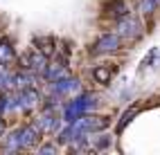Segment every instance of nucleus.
I'll list each match as a JSON object with an SVG mask.
<instances>
[{"mask_svg": "<svg viewBox=\"0 0 160 155\" xmlns=\"http://www.w3.org/2000/svg\"><path fill=\"white\" fill-rule=\"evenodd\" d=\"M92 74H95V79H97L99 83H106V81H108V79L113 77V70H106V68H97V70L92 72Z\"/></svg>", "mask_w": 160, "mask_h": 155, "instance_id": "nucleus-3", "label": "nucleus"}, {"mask_svg": "<svg viewBox=\"0 0 160 155\" xmlns=\"http://www.w3.org/2000/svg\"><path fill=\"white\" fill-rule=\"evenodd\" d=\"M158 2H160V0H142L140 9H142L144 14H149V12H153V9H156V5H158Z\"/></svg>", "mask_w": 160, "mask_h": 155, "instance_id": "nucleus-4", "label": "nucleus"}, {"mask_svg": "<svg viewBox=\"0 0 160 155\" xmlns=\"http://www.w3.org/2000/svg\"><path fill=\"white\" fill-rule=\"evenodd\" d=\"M138 29H140V25H138V20H133V18H126V20L120 23V34L122 36H135Z\"/></svg>", "mask_w": 160, "mask_h": 155, "instance_id": "nucleus-1", "label": "nucleus"}, {"mask_svg": "<svg viewBox=\"0 0 160 155\" xmlns=\"http://www.w3.org/2000/svg\"><path fill=\"white\" fill-rule=\"evenodd\" d=\"M117 36H111V34H106L99 43H97V47H95V52H111V49H115L117 47Z\"/></svg>", "mask_w": 160, "mask_h": 155, "instance_id": "nucleus-2", "label": "nucleus"}]
</instances>
